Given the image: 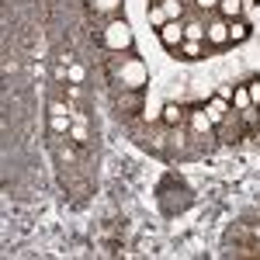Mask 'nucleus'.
I'll list each match as a JSON object with an SVG mask.
<instances>
[{
	"instance_id": "obj_1",
	"label": "nucleus",
	"mask_w": 260,
	"mask_h": 260,
	"mask_svg": "<svg viewBox=\"0 0 260 260\" xmlns=\"http://www.w3.org/2000/svg\"><path fill=\"white\" fill-rule=\"evenodd\" d=\"M160 39H163V45H180L184 42V28H180L177 21H167L160 28Z\"/></svg>"
},
{
	"instance_id": "obj_2",
	"label": "nucleus",
	"mask_w": 260,
	"mask_h": 260,
	"mask_svg": "<svg viewBox=\"0 0 260 260\" xmlns=\"http://www.w3.org/2000/svg\"><path fill=\"white\" fill-rule=\"evenodd\" d=\"M205 35H208L212 45H225V42H229V24H225V21H215V24L205 28Z\"/></svg>"
},
{
	"instance_id": "obj_3",
	"label": "nucleus",
	"mask_w": 260,
	"mask_h": 260,
	"mask_svg": "<svg viewBox=\"0 0 260 260\" xmlns=\"http://www.w3.org/2000/svg\"><path fill=\"white\" fill-rule=\"evenodd\" d=\"M108 42H111V45H128V24H125V21H115L111 31H108Z\"/></svg>"
},
{
	"instance_id": "obj_4",
	"label": "nucleus",
	"mask_w": 260,
	"mask_h": 260,
	"mask_svg": "<svg viewBox=\"0 0 260 260\" xmlns=\"http://www.w3.org/2000/svg\"><path fill=\"white\" fill-rule=\"evenodd\" d=\"M250 35V24H243V21H233L229 24V42H243Z\"/></svg>"
},
{
	"instance_id": "obj_5",
	"label": "nucleus",
	"mask_w": 260,
	"mask_h": 260,
	"mask_svg": "<svg viewBox=\"0 0 260 260\" xmlns=\"http://www.w3.org/2000/svg\"><path fill=\"white\" fill-rule=\"evenodd\" d=\"M163 121H167V125H177L180 121V108L177 104H167V108H163Z\"/></svg>"
},
{
	"instance_id": "obj_6",
	"label": "nucleus",
	"mask_w": 260,
	"mask_h": 260,
	"mask_svg": "<svg viewBox=\"0 0 260 260\" xmlns=\"http://www.w3.org/2000/svg\"><path fill=\"white\" fill-rule=\"evenodd\" d=\"M219 7H222V14H225V18H236V14H240V0H222Z\"/></svg>"
},
{
	"instance_id": "obj_7",
	"label": "nucleus",
	"mask_w": 260,
	"mask_h": 260,
	"mask_svg": "<svg viewBox=\"0 0 260 260\" xmlns=\"http://www.w3.org/2000/svg\"><path fill=\"white\" fill-rule=\"evenodd\" d=\"M149 21H153V24H167V11H163V7H153V11H149Z\"/></svg>"
},
{
	"instance_id": "obj_8",
	"label": "nucleus",
	"mask_w": 260,
	"mask_h": 260,
	"mask_svg": "<svg viewBox=\"0 0 260 260\" xmlns=\"http://www.w3.org/2000/svg\"><path fill=\"white\" fill-rule=\"evenodd\" d=\"M163 11H167L170 18H180V0H163Z\"/></svg>"
},
{
	"instance_id": "obj_9",
	"label": "nucleus",
	"mask_w": 260,
	"mask_h": 260,
	"mask_svg": "<svg viewBox=\"0 0 260 260\" xmlns=\"http://www.w3.org/2000/svg\"><path fill=\"white\" fill-rule=\"evenodd\" d=\"M66 128H70L66 115H52V132H66Z\"/></svg>"
},
{
	"instance_id": "obj_10",
	"label": "nucleus",
	"mask_w": 260,
	"mask_h": 260,
	"mask_svg": "<svg viewBox=\"0 0 260 260\" xmlns=\"http://www.w3.org/2000/svg\"><path fill=\"white\" fill-rule=\"evenodd\" d=\"M184 35H187L191 42H198L201 35H205V28H201V24H187V31H184Z\"/></svg>"
},
{
	"instance_id": "obj_11",
	"label": "nucleus",
	"mask_w": 260,
	"mask_h": 260,
	"mask_svg": "<svg viewBox=\"0 0 260 260\" xmlns=\"http://www.w3.org/2000/svg\"><path fill=\"white\" fill-rule=\"evenodd\" d=\"M208 125H212V118H208V115H194V128H198V132H205V128H208Z\"/></svg>"
},
{
	"instance_id": "obj_12",
	"label": "nucleus",
	"mask_w": 260,
	"mask_h": 260,
	"mask_svg": "<svg viewBox=\"0 0 260 260\" xmlns=\"http://www.w3.org/2000/svg\"><path fill=\"white\" fill-rule=\"evenodd\" d=\"M222 115H225V108H222L219 101H215V104H212V108H208V118H212V121H219Z\"/></svg>"
},
{
	"instance_id": "obj_13",
	"label": "nucleus",
	"mask_w": 260,
	"mask_h": 260,
	"mask_svg": "<svg viewBox=\"0 0 260 260\" xmlns=\"http://www.w3.org/2000/svg\"><path fill=\"white\" fill-rule=\"evenodd\" d=\"M233 98H236V104H240V108H246V104H250V94H246V90H236V94H233Z\"/></svg>"
},
{
	"instance_id": "obj_14",
	"label": "nucleus",
	"mask_w": 260,
	"mask_h": 260,
	"mask_svg": "<svg viewBox=\"0 0 260 260\" xmlns=\"http://www.w3.org/2000/svg\"><path fill=\"white\" fill-rule=\"evenodd\" d=\"M184 52H187V59H194V56H198V42H187Z\"/></svg>"
},
{
	"instance_id": "obj_15",
	"label": "nucleus",
	"mask_w": 260,
	"mask_h": 260,
	"mask_svg": "<svg viewBox=\"0 0 260 260\" xmlns=\"http://www.w3.org/2000/svg\"><path fill=\"white\" fill-rule=\"evenodd\" d=\"M70 80H73V83L83 80V70H80V66H73V70H70Z\"/></svg>"
},
{
	"instance_id": "obj_16",
	"label": "nucleus",
	"mask_w": 260,
	"mask_h": 260,
	"mask_svg": "<svg viewBox=\"0 0 260 260\" xmlns=\"http://www.w3.org/2000/svg\"><path fill=\"white\" fill-rule=\"evenodd\" d=\"M250 98H253V101H260V83H253V87H250Z\"/></svg>"
},
{
	"instance_id": "obj_17",
	"label": "nucleus",
	"mask_w": 260,
	"mask_h": 260,
	"mask_svg": "<svg viewBox=\"0 0 260 260\" xmlns=\"http://www.w3.org/2000/svg\"><path fill=\"white\" fill-rule=\"evenodd\" d=\"M201 7H215V0H198Z\"/></svg>"
}]
</instances>
